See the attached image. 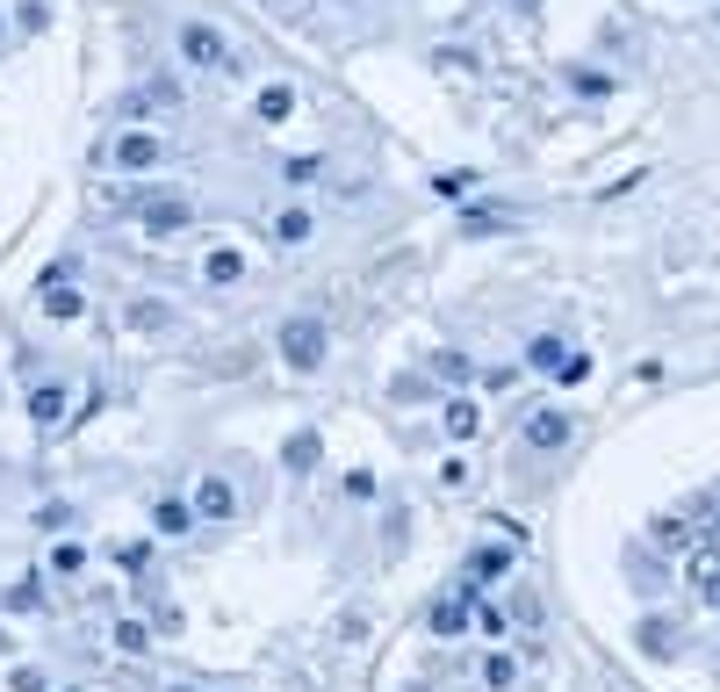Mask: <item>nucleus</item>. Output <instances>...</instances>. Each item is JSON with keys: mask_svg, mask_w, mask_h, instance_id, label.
I'll use <instances>...</instances> for the list:
<instances>
[{"mask_svg": "<svg viewBox=\"0 0 720 692\" xmlns=\"http://www.w3.org/2000/svg\"><path fill=\"white\" fill-rule=\"evenodd\" d=\"M310 231H317V217H310L303 203H289V209H275V245H303Z\"/></svg>", "mask_w": 720, "mask_h": 692, "instance_id": "nucleus-19", "label": "nucleus"}, {"mask_svg": "<svg viewBox=\"0 0 720 692\" xmlns=\"http://www.w3.org/2000/svg\"><path fill=\"white\" fill-rule=\"evenodd\" d=\"M432 188H440L446 203H462V195L476 188V173H468V166H454V173H440V181H432Z\"/></svg>", "mask_w": 720, "mask_h": 692, "instance_id": "nucleus-29", "label": "nucleus"}, {"mask_svg": "<svg viewBox=\"0 0 720 692\" xmlns=\"http://www.w3.org/2000/svg\"><path fill=\"white\" fill-rule=\"evenodd\" d=\"M432 72H454V80H468V72H476V51H462V44H454V51H432Z\"/></svg>", "mask_w": 720, "mask_h": 692, "instance_id": "nucleus-26", "label": "nucleus"}, {"mask_svg": "<svg viewBox=\"0 0 720 692\" xmlns=\"http://www.w3.org/2000/svg\"><path fill=\"white\" fill-rule=\"evenodd\" d=\"M116 649H123V657H144V649H152V627H144V621H116Z\"/></svg>", "mask_w": 720, "mask_h": 692, "instance_id": "nucleus-25", "label": "nucleus"}, {"mask_svg": "<svg viewBox=\"0 0 720 692\" xmlns=\"http://www.w3.org/2000/svg\"><path fill=\"white\" fill-rule=\"evenodd\" d=\"M253 116H259V123H289V116H295V86H289V80H267V86L253 94Z\"/></svg>", "mask_w": 720, "mask_h": 692, "instance_id": "nucleus-15", "label": "nucleus"}, {"mask_svg": "<svg viewBox=\"0 0 720 692\" xmlns=\"http://www.w3.org/2000/svg\"><path fill=\"white\" fill-rule=\"evenodd\" d=\"M66 404H72L66 382H51V376L30 382V418H36V426H66Z\"/></svg>", "mask_w": 720, "mask_h": 692, "instance_id": "nucleus-12", "label": "nucleus"}, {"mask_svg": "<svg viewBox=\"0 0 720 692\" xmlns=\"http://www.w3.org/2000/svg\"><path fill=\"white\" fill-rule=\"evenodd\" d=\"M526 368H541V376H555V382H583V376H591V361H583L577 346H562V339H533Z\"/></svg>", "mask_w": 720, "mask_h": 692, "instance_id": "nucleus-6", "label": "nucleus"}, {"mask_svg": "<svg viewBox=\"0 0 720 692\" xmlns=\"http://www.w3.org/2000/svg\"><path fill=\"white\" fill-rule=\"evenodd\" d=\"M317 432H289V448H281V469H289V476H310V469H317Z\"/></svg>", "mask_w": 720, "mask_h": 692, "instance_id": "nucleus-20", "label": "nucleus"}, {"mask_svg": "<svg viewBox=\"0 0 720 692\" xmlns=\"http://www.w3.org/2000/svg\"><path fill=\"white\" fill-rule=\"evenodd\" d=\"M239 512V491H231V476H217V469H209V476H195V519H231Z\"/></svg>", "mask_w": 720, "mask_h": 692, "instance_id": "nucleus-9", "label": "nucleus"}, {"mask_svg": "<svg viewBox=\"0 0 720 692\" xmlns=\"http://www.w3.org/2000/svg\"><path fill=\"white\" fill-rule=\"evenodd\" d=\"M432 376H440V382H454V390H462V382L476 376V361H468V354H432Z\"/></svg>", "mask_w": 720, "mask_h": 692, "instance_id": "nucleus-24", "label": "nucleus"}, {"mask_svg": "<svg viewBox=\"0 0 720 692\" xmlns=\"http://www.w3.org/2000/svg\"><path fill=\"white\" fill-rule=\"evenodd\" d=\"M440 484H446V491H468V484H476V469H468V462H454V454H446V462H440Z\"/></svg>", "mask_w": 720, "mask_h": 692, "instance_id": "nucleus-31", "label": "nucleus"}, {"mask_svg": "<svg viewBox=\"0 0 720 692\" xmlns=\"http://www.w3.org/2000/svg\"><path fill=\"white\" fill-rule=\"evenodd\" d=\"M713 527H720V491H713Z\"/></svg>", "mask_w": 720, "mask_h": 692, "instance_id": "nucleus-37", "label": "nucleus"}, {"mask_svg": "<svg viewBox=\"0 0 720 692\" xmlns=\"http://www.w3.org/2000/svg\"><path fill=\"white\" fill-rule=\"evenodd\" d=\"M239 275H245V253H239V245H209V253H202V281H209V289H231Z\"/></svg>", "mask_w": 720, "mask_h": 692, "instance_id": "nucleus-14", "label": "nucleus"}, {"mask_svg": "<svg viewBox=\"0 0 720 692\" xmlns=\"http://www.w3.org/2000/svg\"><path fill=\"white\" fill-rule=\"evenodd\" d=\"M0 36H8V22H0Z\"/></svg>", "mask_w": 720, "mask_h": 692, "instance_id": "nucleus-38", "label": "nucleus"}, {"mask_svg": "<svg viewBox=\"0 0 720 692\" xmlns=\"http://www.w3.org/2000/svg\"><path fill=\"white\" fill-rule=\"evenodd\" d=\"M512 549L519 541H483V549H468L462 577L468 585H504V577H512Z\"/></svg>", "mask_w": 720, "mask_h": 692, "instance_id": "nucleus-8", "label": "nucleus"}, {"mask_svg": "<svg viewBox=\"0 0 720 692\" xmlns=\"http://www.w3.org/2000/svg\"><path fill=\"white\" fill-rule=\"evenodd\" d=\"M15 30L44 36V30H51V0H15Z\"/></svg>", "mask_w": 720, "mask_h": 692, "instance_id": "nucleus-23", "label": "nucleus"}, {"mask_svg": "<svg viewBox=\"0 0 720 692\" xmlns=\"http://www.w3.org/2000/svg\"><path fill=\"white\" fill-rule=\"evenodd\" d=\"M613 72H599V66H577V72H569V94H583V102H605V94H613Z\"/></svg>", "mask_w": 720, "mask_h": 692, "instance_id": "nucleus-21", "label": "nucleus"}, {"mask_svg": "<svg viewBox=\"0 0 720 692\" xmlns=\"http://www.w3.org/2000/svg\"><path fill=\"white\" fill-rule=\"evenodd\" d=\"M692 591H699V599L720 613V541H706V549L692 555Z\"/></svg>", "mask_w": 720, "mask_h": 692, "instance_id": "nucleus-13", "label": "nucleus"}, {"mask_svg": "<svg viewBox=\"0 0 720 692\" xmlns=\"http://www.w3.org/2000/svg\"><path fill=\"white\" fill-rule=\"evenodd\" d=\"M476 591H483V585H468V577H462V591H454V599H440V606H432V635H446V642L462 635V627H468V613H476Z\"/></svg>", "mask_w": 720, "mask_h": 692, "instance_id": "nucleus-11", "label": "nucleus"}, {"mask_svg": "<svg viewBox=\"0 0 720 692\" xmlns=\"http://www.w3.org/2000/svg\"><path fill=\"white\" fill-rule=\"evenodd\" d=\"M627 563H635V585H641V591H663V563H655L649 549H635Z\"/></svg>", "mask_w": 720, "mask_h": 692, "instance_id": "nucleus-27", "label": "nucleus"}, {"mask_svg": "<svg viewBox=\"0 0 720 692\" xmlns=\"http://www.w3.org/2000/svg\"><path fill=\"white\" fill-rule=\"evenodd\" d=\"M15 692H44V671H36V664H15Z\"/></svg>", "mask_w": 720, "mask_h": 692, "instance_id": "nucleus-35", "label": "nucleus"}, {"mask_svg": "<svg viewBox=\"0 0 720 692\" xmlns=\"http://www.w3.org/2000/svg\"><path fill=\"white\" fill-rule=\"evenodd\" d=\"M188 527H195V498H159V505H152V534L181 541Z\"/></svg>", "mask_w": 720, "mask_h": 692, "instance_id": "nucleus-16", "label": "nucleus"}, {"mask_svg": "<svg viewBox=\"0 0 720 692\" xmlns=\"http://www.w3.org/2000/svg\"><path fill=\"white\" fill-rule=\"evenodd\" d=\"M94 159L116 166V173H152L159 159H166V138H159V130H116L108 145H94Z\"/></svg>", "mask_w": 720, "mask_h": 692, "instance_id": "nucleus-3", "label": "nucleus"}, {"mask_svg": "<svg viewBox=\"0 0 720 692\" xmlns=\"http://www.w3.org/2000/svg\"><path fill=\"white\" fill-rule=\"evenodd\" d=\"M275 354L295 368V376H310V368H325V354H332V325L317 311H295V318H281V332H275Z\"/></svg>", "mask_w": 720, "mask_h": 692, "instance_id": "nucleus-1", "label": "nucleus"}, {"mask_svg": "<svg viewBox=\"0 0 720 692\" xmlns=\"http://www.w3.org/2000/svg\"><path fill=\"white\" fill-rule=\"evenodd\" d=\"M317 173H325L317 159H289V188H303V181H317Z\"/></svg>", "mask_w": 720, "mask_h": 692, "instance_id": "nucleus-33", "label": "nucleus"}, {"mask_svg": "<svg viewBox=\"0 0 720 692\" xmlns=\"http://www.w3.org/2000/svg\"><path fill=\"white\" fill-rule=\"evenodd\" d=\"M138 224L152 231V239H173V231H188L195 224V195L188 188H152L138 203Z\"/></svg>", "mask_w": 720, "mask_h": 692, "instance_id": "nucleus-4", "label": "nucleus"}, {"mask_svg": "<svg viewBox=\"0 0 720 692\" xmlns=\"http://www.w3.org/2000/svg\"><path fill=\"white\" fill-rule=\"evenodd\" d=\"M677 642H685V627L670 621V613H649V621L635 627V649H641V657H655V664L677 657Z\"/></svg>", "mask_w": 720, "mask_h": 692, "instance_id": "nucleus-10", "label": "nucleus"}, {"mask_svg": "<svg viewBox=\"0 0 720 692\" xmlns=\"http://www.w3.org/2000/svg\"><path fill=\"white\" fill-rule=\"evenodd\" d=\"M512 621L519 627H541V599H533V591H512Z\"/></svg>", "mask_w": 720, "mask_h": 692, "instance_id": "nucleus-32", "label": "nucleus"}, {"mask_svg": "<svg viewBox=\"0 0 720 692\" xmlns=\"http://www.w3.org/2000/svg\"><path fill=\"white\" fill-rule=\"evenodd\" d=\"M36 606H44V585H36V577L8 585V613H36Z\"/></svg>", "mask_w": 720, "mask_h": 692, "instance_id": "nucleus-28", "label": "nucleus"}, {"mask_svg": "<svg viewBox=\"0 0 720 692\" xmlns=\"http://www.w3.org/2000/svg\"><path fill=\"white\" fill-rule=\"evenodd\" d=\"M181 58H188L195 72H239V51H231V36L217 30V22H181Z\"/></svg>", "mask_w": 720, "mask_h": 692, "instance_id": "nucleus-2", "label": "nucleus"}, {"mask_svg": "<svg viewBox=\"0 0 720 692\" xmlns=\"http://www.w3.org/2000/svg\"><path fill=\"white\" fill-rule=\"evenodd\" d=\"M569 440H577V418H569V412H555V404L526 412V448L533 454H555V448H569Z\"/></svg>", "mask_w": 720, "mask_h": 692, "instance_id": "nucleus-7", "label": "nucleus"}, {"mask_svg": "<svg viewBox=\"0 0 720 692\" xmlns=\"http://www.w3.org/2000/svg\"><path fill=\"white\" fill-rule=\"evenodd\" d=\"M440 426H446V440H476V432H483V412H476L468 397H446V404H440Z\"/></svg>", "mask_w": 720, "mask_h": 692, "instance_id": "nucleus-17", "label": "nucleus"}, {"mask_svg": "<svg viewBox=\"0 0 720 692\" xmlns=\"http://www.w3.org/2000/svg\"><path fill=\"white\" fill-rule=\"evenodd\" d=\"M483 685H490V692H512V685H519V657L490 649V657H483Z\"/></svg>", "mask_w": 720, "mask_h": 692, "instance_id": "nucleus-22", "label": "nucleus"}, {"mask_svg": "<svg viewBox=\"0 0 720 692\" xmlns=\"http://www.w3.org/2000/svg\"><path fill=\"white\" fill-rule=\"evenodd\" d=\"M36 527H51V534H58V527H72V505H44V512H36Z\"/></svg>", "mask_w": 720, "mask_h": 692, "instance_id": "nucleus-34", "label": "nucleus"}, {"mask_svg": "<svg viewBox=\"0 0 720 692\" xmlns=\"http://www.w3.org/2000/svg\"><path fill=\"white\" fill-rule=\"evenodd\" d=\"M173 108H181V80H166V72H159V80H144V86H130V94H123L116 116L138 123V116H173Z\"/></svg>", "mask_w": 720, "mask_h": 692, "instance_id": "nucleus-5", "label": "nucleus"}, {"mask_svg": "<svg viewBox=\"0 0 720 692\" xmlns=\"http://www.w3.org/2000/svg\"><path fill=\"white\" fill-rule=\"evenodd\" d=\"M44 296V318H51V325H72V318H86V296L72 289V281H58V289H36Z\"/></svg>", "mask_w": 720, "mask_h": 692, "instance_id": "nucleus-18", "label": "nucleus"}, {"mask_svg": "<svg viewBox=\"0 0 720 692\" xmlns=\"http://www.w3.org/2000/svg\"><path fill=\"white\" fill-rule=\"evenodd\" d=\"M80 563H86V549H80V541H58V549H51V570H58V577H72Z\"/></svg>", "mask_w": 720, "mask_h": 692, "instance_id": "nucleus-30", "label": "nucleus"}, {"mask_svg": "<svg viewBox=\"0 0 720 692\" xmlns=\"http://www.w3.org/2000/svg\"><path fill=\"white\" fill-rule=\"evenodd\" d=\"M519 8V22H541V0H512Z\"/></svg>", "mask_w": 720, "mask_h": 692, "instance_id": "nucleus-36", "label": "nucleus"}]
</instances>
